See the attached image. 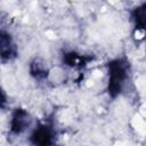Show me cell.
I'll return each mask as SVG.
<instances>
[{"instance_id":"3","label":"cell","mask_w":146,"mask_h":146,"mask_svg":"<svg viewBox=\"0 0 146 146\" xmlns=\"http://www.w3.org/2000/svg\"><path fill=\"white\" fill-rule=\"evenodd\" d=\"M52 129L46 124L40 125L34 133L32 135V141L34 144H40V145H46V144H51L52 143Z\"/></svg>"},{"instance_id":"4","label":"cell","mask_w":146,"mask_h":146,"mask_svg":"<svg viewBox=\"0 0 146 146\" xmlns=\"http://www.w3.org/2000/svg\"><path fill=\"white\" fill-rule=\"evenodd\" d=\"M15 55H16L15 46L11 43L9 35H7L5 32H2L1 33V57H2V59L3 60L6 58L10 59Z\"/></svg>"},{"instance_id":"1","label":"cell","mask_w":146,"mask_h":146,"mask_svg":"<svg viewBox=\"0 0 146 146\" xmlns=\"http://www.w3.org/2000/svg\"><path fill=\"white\" fill-rule=\"evenodd\" d=\"M128 67L129 64L124 59L113 60L108 65L110 80H108V92L111 96L115 97L121 92L122 86L128 78Z\"/></svg>"},{"instance_id":"2","label":"cell","mask_w":146,"mask_h":146,"mask_svg":"<svg viewBox=\"0 0 146 146\" xmlns=\"http://www.w3.org/2000/svg\"><path fill=\"white\" fill-rule=\"evenodd\" d=\"M29 124H30L29 114L25 111L17 108L11 119V125H10L11 131L14 133H21L26 129Z\"/></svg>"},{"instance_id":"5","label":"cell","mask_w":146,"mask_h":146,"mask_svg":"<svg viewBox=\"0 0 146 146\" xmlns=\"http://www.w3.org/2000/svg\"><path fill=\"white\" fill-rule=\"evenodd\" d=\"M133 19L136 22V29L141 30L146 33V3L135 9Z\"/></svg>"}]
</instances>
